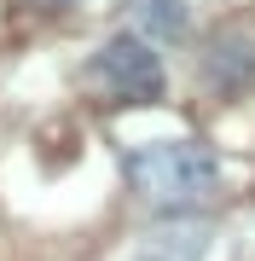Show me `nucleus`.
<instances>
[{"label":"nucleus","mask_w":255,"mask_h":261,"mask_svg":"<svg viewBox=\"0 0 255 261\" xmlns=\"http://www.w3.org/2000/svg\"><path fill=\"white\" fill-rule=\"evenodd\" d=\"M209 250H215V226L191 221V215L157 221L151 232L139 238V261H209Z\"/></svg>","instance_id":"3"},{"label":"nucleus","mask_w":255,"mask_h":261,"mask_svg":"<svg viewBox=\"0 0 255 261\" xmlns=\"http://www.w3.org/2000/svg\"><path fill=\"white\" fill-rule=\"evenodd\" d=\"M93 82H104L116 99H128V105H151L162 99V53H157V41H145V35H110L104 47L93 53Z\"/></svg>","instance_id":"2"},{"label":"nucleus","mask_w":255,"mask_h":261,"mask_svg":"<svg viewBox=\"0 0 255 261\" xmlns=\"http://www.w3.org/2000/svg\"><path fill=\"white\" fill-rule=\"evenodd\" d=\"M41 6H70V0H41Z\"/></svg>","instance_id":"6"},{"label":"nucleus","mask_w":255,"mask_h":261,"mask_svg":"<svg viewBox=\"0 0 255 261\" xmlns=\"http://www.w3.org/2000/svg\"><path fill=\"white\" fill-rule=\"evenodd\" d=\"M122 174L151 209H197L220 192V157L203 140H145L122 157Z\"/></svg>","instance_id":"1"},{"label":"nucleus","mask_w":255,"mask_h":261,"mask_svg":"<svg viewBox=\"0 0 255 261\" xmlns=\"http://www.w3.org/2000/svg\"><path fill=\"white\" fill-rule=\"evenodd\" d=\"M203 75L220 87V93H244V87L255 82V41L244 35V29H220V35H209Z\"/></svg>","instance_id":"4"},{"label":"nucleus","mask_w":255,"mask_h":261,"mask_svg":"<svg viewBox=\"0 0 255 261\" xmlns=\"http://www.w3.org/2000/svg\"><path fill=\"white\" fill-rule=\"evenodd\" d=\"M133 23H139V35L145 41H180L186 35V0H133Z\"/></svg>","instance_id":"5"}]
</instances>
